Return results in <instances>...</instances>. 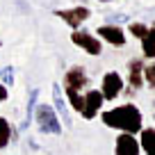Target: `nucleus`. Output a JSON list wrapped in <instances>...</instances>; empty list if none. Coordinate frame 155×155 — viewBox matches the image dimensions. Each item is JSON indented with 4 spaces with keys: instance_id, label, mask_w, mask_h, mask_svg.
I'll return each instance as SVG.
<instances>
[{
    "instance_id": "nucleus-13",
    "label": "nucleus",
    "mask_w": 155,
    "mask_h": 155,
    "mask_svg": "<svg viewBox=\"0 0 155 155\" xmlns=\"http://www.w3.org/2000/svg\"><path fill=\"white\" fill-rule=\"evenodd\" d=\"M139 146H141V153L146 155H155V128H144L139 132Z\"/></svg>"
},
{
    "instance_id": "nucleus-15",
    "label": "nucleus",
    "mask_w": 155,
    "mask_h": 155,
    "mask_svg": "<svg viewBox=\"0 0 155 155\" xmlns=\"http://www.w3.org/2000/svg\"><path fill=\"white\" fill-rule=\"evenodd\" d=\"M39 105V89H32L30 94V101H28V110H25V121H23V128H28L32 123V116H34V110Z\"/></svg>"
},
{
    "instance_id": "nucleus-22",
    "label": "nucleus",
    "mask_w": 155,
    "mask_h": 155,
    "mask_svg": "<svg viewBox=\"0 0 155 155\" xmlns=\"http://www.w3.org/2000/svg\"><path fill=\"white\" fill-rule=\"evenodd\" d=\"M98 2H107V0H98Z\"/></svg>"
},
{
    "instance_id": "nucleus-2",
    "label": "nucleus",
    "mask_w": 155,
    "mask_h": 155,
    "mask_svg": "<svg viewBox=\"0 0 155 155\" xmlns=\"http://www.w3.org/2000/svg\"><path fill=\"white\" fill-rule=\"evenodd\" d=\"M62 87H64V96H66L71 110L80 112V107H82V94L89 89V73L82 66H71L64 73Z\"/></svg>"
},
{
    "instance_id": "nucleus-17",
    "label": "nucleus",
    "mask_w": 155,
    "mask_h": 155,
    "mask_svg": "<svg viewBox=\"0 0 155 155\" xmlns=\"http://www.w3.org/2000/svg\"><path fill=\"white\" fill-rule=\"evenodd\" d=\"M0 82L9 89V84H14V66H2L0 68Z\"/></svg>"
},
{
    "instance_id": "nucleus-6",
    "label": "nucleus",
    "mask_w": 155,
    "mask_h": 155,
    "mask_svg": "<svg viewBox=\"0 0 155 155\" xmlns=\"http://www.w3.org/2000/svg\"><path fill=\"white\" fill-rule=\"evenodd\" d=\"M123 89H126V84H123V78L121 73L116 71H107L105 75H103V82H101V94L103 98H105L107 103L116 101V98L123 94Z\"/></svg>"
},
{
    "instance_id": "nucleus-11",
    "label": "nucleus",
    "mask_w": 155,
    "mask_h": 155,
    "mask_svg": "<svg viewBox=\"0 0 155 155\" xmlns=\"http://www.w3.org/2000/svg\"><path fill=\"white\" fill-rule=\"evenodd\" d=\"M50 96H53V107L55 112H57L59 121H62V126L71 128L73 121H71V112H68V105H66V98L62 96V89H59V84H53L50 87Z\"/></svg>"
},
{
    "instance_id": "nucleus-12",
    "label": "nucleus",
    "mask_w": 155,
    "mask_h": 155,
    "mask_svg": "<svg viewBox=\"0 0 155 155\" xmlns=\"http://www.w3.org/2000/svg\"><path fill=\"white\" fill-rule=\"evenodd\" d=\"M12 141H16V128L12 126L9 119L0 116V150H5Z\"/></svg>"
},
{
    "instance_id": "nucleus-5",
    "label": "nucleus",
    "mask_w": 155,
    "mask_h": 155,
    "mask_svg": "<svg viewBox=\"0 0 155 155\" xmlns=\"http://www.w3.org/2000/svg\"><path fill=\"white\" fill-rule=\"evenodd\" d=\"M103 103H105V98H103L101 89H87V91L82 94V107H80L82 119H87V121L96 119V116L101 114V110H103Z\"/></svg>"
},
{
    "instance_id": "nucleus-3",
    "label": "nucleus",
    "mask_w": 155,
    "mask_h": 155,
    "mask_svg": "<svg viewBox=\"0 0 155 155\" xmlns=\"http://www.w3.org/2000/svg\"><path fill=\"white\" fill-rule=\"evenodd\" d=\"M32 119H34V123H37L39 132H44V135H62V130H64L55 107L48 105V103H39Z\"/></svg>"
},
{
    "instance_id": "nucleus-18",
    "label": "nucleus",
    "mask_w": 155,
    "mask_h": 155,
    "mask_svg": "<svg viewBox=\"0 0 155 155\" xmlns=\"http://www.w3.org/2000/svg\"><path fill=\"white\" fill-rule=\"evenodd\" d=\"M128 30H130L132 37H137L141 41V39L146 37V32H148V25H144V23H130V28H128Z\"/></svg>"
},
{
    "instance_id": "nucleus-7",
    "label": "nucleus",
    "mask_w": 155,
    "mask_h": 155,
    "mask_svg": "<svg viewBox=\"0 0 155 155\" xmlns=\"http://www.w3.org/2000/svg\"><path fill=\"white\" fill-rule=\"evenodd\" d=\"M144 59L135 57L128 62V89H123V94H128V96H132V94H137L141 87H144Z\"/></svg>"
},
{
    "instance_id": "nucleus-1",
    "label": "nucleus",
    "mask_w": 155,
    "mask_h": 155,
    "mask_svg": "<svg viewBox=\"0 0 155 155\" xmlns=\"http://www.w3.org/2000/svg\"><path fill=\"white\" fill-rule=\"evenodd\" d=\"M101 121L112 130L128 132V135H139L144 130V114L135 103H123V105L101 112Z\"/></svg>"
},
{
    "instance_id": "nucleus-21",
    "label": "nucleus",
    "mask_w": 155,
    "mask_h": 155,
    "mask_svg": "<svg viewBox=\"0 0 155 155\" xmlns=\"http://www.w3.org/2000/svg\"><path fill=\"white\" fill-rule=\"evenodd\" d=\"M153 121H155V103H153Z\"/></svg>"
},
{
    "instance_id": "nucleus-14",
    "label": "nucleus",
    "mask_w": 155,
    "mask_h": 155,
    "mask_svg": "<svg viewBox=\"0 0 155 155\" xmlns=\"http://www.w3.org/2000/svg\"><path fill=\"white\" fill-rule=\"evenodd\" d=\"M141 53H144L146 59H155V25L148 28L146 37L141 39Z\"/></svg>"
},
{
    "instance_id": "nucleus-16",
    "label": "nucleus",
    "mask_w": 155,
    "mask_h": 155,
    "mask_svg": "<svg viewBox=\"0 0 155 155\" xmlns=\"http://www.w3.org/2000/svg\"><path fill=\"white\" fill-rule=\"evenodd\" d=\"M144 84H148L150 89H155V59L144 66Z\"/></svg>"
},
{
    "instance_id": "nucleus-4",
    "label": "nucleus",
    "mask_w": 155,
    "mask_h": 155,
    "mask_svg": "<svg viewBox=\"0 0 155 155\" xmlns=\"http://www.w3.org/2000/svg\"><path fill=\"white\" fill-rule=\"evenodd\" d=\"M71 41H73V46H78L80 50H84V53L91 55V57H98V55L103 53L101 39H98L96 34L87 32V30H73L71 32Z\"/></svg>"
},
{
    "instance_id": "nucleus-20",
    "label": "nucleus",
    "mask_w": 155,
    "mask_h": 155,
    "mask_svg": "<svg viewBox=\"0 0 155 155\" xmlns=\"http://www.w3.org/2000/svg\"><path fill=\"white\" fill-rule=\"evenodd\" d=\"M7 98H9V89H7L2 82H0V103H5Z\"/></svg>"
},
{
    "instance_id": "nucleus-19",
    "label": "nucleus",
    "mask_w": 155,
    "mask_h": 155,
    "mask_svg": "<svg viewBox=\"0 0 155 155\" xmlns=\"http://www.w3.org/2000/svg\"><path fill=\"white\" fill-rule=\"evenodd\" d=\"M128 21V16L126 14H116V16H110V23L112 25H116V23H126Z\"/></svg>"
},
{
    "instance_id": "nucleus-9",
    "label": "nucleus",
    "mask_w": 155,
    "mask_h": 155,
    "mask_svg": "<svg viewBox=\"0 0 155 155\" xmlns=\"http://www.w3.org/2000/svg\"><path fill=\"white\" fill-rule=\"evenodd\" d=\"M96 37L103 39L105 44L114 46V48L126 46V32H123V28H119V25H112V23L101 25V28H96Z\"/></svg>"
},
{
    "instance_id": "nucleus-10",
    "label": "nucleus",
    "mask_w": 155,
    "mask_h": 155,
    "mask_svg": "<svg viewBox=\"0 0 155 155\" xmlns=\"http://www.w3.org/2000/svg\"><path fill=\"white\" fill-rule=\"evenodd\" d=\"M114 155H141V146L137 135L119 132V137L114 141Z\"/></svg>"
},
{
    "instance_id": "nucleus-8",
    "label": "nucleus",
    "mask_w": 155,
    "mask_h": 155,
    "mask_svg": "<svg viewBox=\"0 0 155 155\" xmlns=\"http://www.w3.org/2000/svg\"><path fill=\"white\" fill-rule=\"evenodd\" d=\"M55 16L62 18L71 30H80V25L91 16V9H89V7H82V5L71 7V9H55Z\"/></svg>"
}]
</instances>
